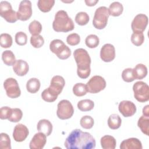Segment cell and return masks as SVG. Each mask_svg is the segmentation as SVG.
Here are the masks:
<instances>
[{"label":"cell","mask_w":149,"mask_h":149,"mask_svg":"<svg viewBox=\"0 0 149 149\" xmlns=\"http://www.w3.org/2000/svg\"><path fill=\"white\" fill-rule=\"evenodd\" d=\"M95 139L90 133L79 129L72 130L65 141L67 149H92L95 148Z\"/></svg>","instance_id":"cell-1"},{"label":"cell","mask_w":149,"mask_h":149,"mask_svg":"<svg viewBox=\"0 0 149 149\" xmlns=\"http://www.w3.org/2000/svg\"><path fill=\"white\" fill-rule=\"evenodd\" d=\"M73 56L77 64V74L81 79L87 78L91 72V58L87 51L83 48L74 50Z\"/></svg>","instance_id":"cell-2"},{"label":"cell","mask_w":149,"mask_h":149,"mask_svg":"<svg viewBox=\"0 0 149 149\" xmlns=\"http://www.w3.org/2000/svg\"><path fill=\"white\" fill-rule=\"evenodd\" d=\"M52 27L56 32H68L72 31L74 28V25L72 19L68 16V13L63 10L58 11L52 23Z\"/></svg>","instance_id":"cell-3"},{"label":"cell","mask_w":149,"mask_h":149,"mask_svg":"<svg viewBox=\"0 0 149 149\" xmlns=\"http://www.w3.org/2000/svg\"><path fill=\"white\" fill-rule=\"evenodd\" d=\"M49 49L62 60L68 59L71 55L70 49L59 39L53 40L49 44Z\"/></svg>","instance_id":"cell-4"},{"label":"cell","mask_w":149,"mask_h":149,"mask_svg":"<svg viewBox=\"0 0 149 149\" xmlns=\"http://www.w3.org/2000/svg\"><path fill=\"white\" fill-rule=\"evenodd\" d=\"M109 16L108 8L106 6H100L96 9L93 19L94 27L99 30L104 29L108 23V19Z\"/></svg>","instance_id":"cell-5"},{"label":"cell","mask_w":149,"mask_h":149,"mask_svg":"<svg viewBox=\"0 0 149 149\" xmlns=\"http://www.w3.org/2000/svg\"><path fill=\"white\" fill-rule=\"evenodd\" d=\"M134 97L140 102H145L149 100V87L144 81H139L133 86Z\"/></svg>","instance_id":"cell-6"},{"label":"cell","mask_w":149,"mask_h":149,"mask_svg":"<svg viewBox=\"0 0 149 149\" xmlns=\"http://www.w3.org/2000/svg\"><path fill=\"white\" fill-rule=\"evenodd\" d=\"M57 116L62 119L65 120L70 118L74 113V109L71 102L67 100H62L59 102L57 105Z\"/></svg>","instance_id":"cell-7"},{"label":"cell","mask_w":149,"mask_h":149,"mask_svg":"<svg viewBox=\"0 0 149 149\" xmlns=\"http://www.w3.org/2000/svg\"><path fill=\"white\" fill-rule=\"evenodd\" d=\"M106 81L101 76H93L86 83V87L87 92L95 94L103 90L106 87Z\"/></svg>","instance_id":"cell-8"},{"label":"cell","mask_w":149,"mask_h":149,"mask_svg":"<svg viewBox=\"0 0 149 149\" xmlns=\"http://www.w3.org/2000/svg\"><path fill=\"white\" fill-rule=\"evenodd\" d=\"M0 15L9 23H15L18 20L17 12L12 9L11 4L6 1L0 2Z\"/></svg>","instance_id":"cell-9"},{"label":"cell","mask_w":149,"mask_h":149,"mask_svg":"<svg viewBox=\"0 0 149 149\" xmlns=\"http://www.w3.org/2000/svg\"><path fill=\"white\" fill-rule=\"evenodd\" d=\"M6 95L10 98H16L20 95L21 91L17 80L12 77L6 79L3 82Z\"/></svg>","instance_id":"cell-10"},{"label":"cell","mask_w":149,"mask_h":149,"mask_svg":"<svg viewBox=\"0 0 149 149\" xmlns=\"http://www.w3.org/2000/svg\"><path fill=\"white\" fill-rule=\"evenodd\" d=\"M148 22L147 15L140 13L137 15L133 19L131 27L133 33H143L146 29Z\"/></svg>","instance_id":"cell-11"},{"label":"cell","mask_w":149,"mask_h":149,"mask_svg":"<svg viewBox=\"0 0 149 149\" xmlns=\"http://www.w3.org/2000/svg\"><path fill=\"white\" fill-rule=\"evenodd\" d=\"M32 15L31 2L29 0L22 1L19 4L17 16L19 20L26 21L29 20Z\"/></svg>","instance_id":"cell-12"},{"label":"cell","mask_w":149,"mask_h":149,"mask_svg":"<svg viewBox=\"0 0 149 149\" xmlns=\"http://www.w3.org/2000/svg\"><path fill=\"white\" fill-rule=\"evenodd\" d=\"M118 109L124 117L132 116L137 110L135 104L128 100H123L120 102L118 105Z\"/></svg>","instance_id":"cell-13"},{"label":"cell","mask_w":149,"mask_h":149,"mask_svg":"<svg viewBox=\"0 0 149 149\" xmlns=\"http://www.w3.org/2000/svg\"><path fill=\"white\" fill-rule=\"evenodd\" d=\"M65 84V81L63 77L59 75H56L52 78L48 89L53 94L58 96L61 93Z\"/></svg>","instance_id":"cell-14"},{"label":"cell","mask_w":149,"mask_h":149,"mask_svg":"<svg viewBox=\"0 0 149 149\" xmlns=\"http://www.w3.org/2000/svg\"><path fill=\"white\" fill-rule=\"evenodd\" d=\"M100 58L105 62L112 61L115 58V48L111 44H105L101 48Z\"/></svg>","instance_id":"cell-15"},{"label":"cell","mask_w":149,"mask_h":149,"mask_svg":"<svg viewBox=\"0 0 149 149\" xmlns=\"http://www.w3.org/2000/svg\"><path fill=\"white\" fill-rule=\"evenodd\" d=\"M29 134L28 128L23 124L19 123L15 126L13 132V137L17 142L24 141Z\"/></svg>","instance_id":"cell-16"},{"label":"cell","mask_w":149,"mask_h":149,"mask_svg":"<svg viewBox=\"0 0 149 149\" xmlns=\"http://www.w3.org/2000/svg\"><path fill=\"white\" fill-rule=\"evenodd\" d=\"M47 136L41 132L36 133L29 144L30 149H42L47 142Z\"/></svg>","instance_id":"cell-17"},{"label":"cell","mask_w":149,"mask_h":149,"mask_svg":"<svg viewBox=\"0 0 149 149\" xmlns=\"http://www.w3.org/2000/svg\"><path fill=\"white\" fill-rule=\"evenodd\" d=\"M120 149H142L141 142L137 138L132 137L123 140L120 145Z\"/></svg>","instance_id":"cell-18"},{"label":"cell","mask_w":149,"mask_h":149,"mask_svg":"<svg viewBox=\"0 0 149 149\" xmlns=\"http://www.w3.org/2000/svg\"><path fill=\"white\" fill-rule=\"evenodd\" d=\"M29 66L27 62L22 59L16 60L13 66L14 72L19 76H23L29 72Z\"/></svg>","instance_id":"cell-19"},{"label":"cell","mask_w":149,"mask_h":149,"mask_svg":"<svg viewBox=\"0 0 149 149\" xmlns=\"http://www.w3.org/2000/svg\"><path fill=\"white\" fill-rule=\"evenodd\" d=\"M37 129L38 132L43 133L47 136H48L52 132V125L48 119H41L37 123Z\"/></svg>","instance_id":"cell-20"},{"label":"cell","mask_w":149,"mask_h":149,"mask_svg":"<svg viewBox=\"0 0 149 149\" xmlns=\"http://www.w3.org/2000/svg\"><path fill=\"white\" fill-rule=\"evenodd\" d=\"M100 143L103 149H115L116 141L115 139L110 135H105L101 138Z\"/></svg>","instance_id":"cell-21"},{"label":"cell","mask_w":149,"mask_h":149,"mask_svg":"<svg viewBox=\"0 0 149 149\" xmlns=\"http://www.w3.org/2000/svg\"><path fill=\"white\" fill-rule=\"evenodd\" d=\"M147 68L146 66L142 63L136 65L133 69V73L135 79H143L147 76Z\"/></svg>","instance_id":"cell-22"},{"label":"cell","mask_w":149,"mask_h":149,"mask_svg":"<svg viewBox=\"0 0 149 149\" xmlns=\"http://www.w3.org/2000/svg\"><path fill=\"white\" fill-rule=\"evenodd\" d=\"M109 15L112 16H120L123 10V7L121 3L119 2L115 1L111 3L108 8Z\"/></svg>","instance_id":"cell-23"},{"label":"cell","mask_w":149,"mask_h":149,"mask_svg":"<svg viewBox=\"0 0 149 149\" xmlns=\"http://www.w3.org/2000/svg\"><path fill=\"white\" fill-rule=\"evenodd\" d=\"M40 81L37 78H31L26 83V89L28 92L34 94L37 93L40 88Z\"/></svg>","instance_id":"cell-24"},{"label":"cell","mask_w":149,"mask_h":149,"mask_svg":"<svg viewBox=\"0 0 149 149\" xmlns=\"http://www.w3.org/2000/svg\"><path fill=\"white\" fill-rule=\"evenodd\" d=\"M122 123V119L118 114H111L108 119V125L112 130H116L120 127Z\"/></svg>","instance_id":"cell-25"},{"label":"cell","mask_w":149,"mask_h":149,"mask_svg":"<svg viewBox=\"0 0 149 149\" xmlns=\"http://www.w3.org/2000/svg\"><path fill=\"white\" fill-rule=\"evenodd\" d=\"M2 59L7 66H13L16 61L14 54L10 50H6L2 52Z\"/></svg>","instance_id":"cell-26"},{"label":"cell","mask_w":149,"mask_h":149,"mask_svg":"<svg viewBox=\"0 0 149 149\" xmlns=\"http://www.w3.org/2000/svg\"><path fill=\"white\" fill-rule=\"evenodd\" d=\"M138 127L141 131L147 136H148L149 132V117L142 115L137 122Z\"/></svg>","instance_id":"cell-27"},{"label":"cell","mask_w":149,"mask_h":149,"mask_svg":"<svg viewBox=\"0 0 149 149\" xmlns=\"http://www.w3.org/2000/svg\"><path fill=\"white\" fill-rule=\"evenodd\" d=\"M94 102L89 99L80 100L77 103L78 109L83 112L90 111L94 108Z\"/></svg>","instance_id":"cell-28"},{"label":"cell","mask_w":149,"mask_h":149,"mask_svg":"<svg viewBox=\"0 0 149 149\" xmlns=\"http://www.w3.org/2000/svg\"><path fill=\"white\" fill-rule=\"evenodd\" d=\"M54 3V0H38L37 2V6L41 12H48L51 10Z\"/></svg>","instance_id":"cell-29"},{"label":"cell","mask_w":149,"mask_h":149,"mask_svg":"<svg viewBox=\"0 0 149 149\" xmlns=\"http://www.w3.org/2000/svg\"><path fill=\"white\" fill-rule=\"evenodd\" d=\"M42 25L40 22L34 20L29 25V30L32 36L38 35L42 31Z\"/></svg>","instance_id":"cell-30"},{"label":"cell","mask_w":149,"mask_h":149,"mask_svg":"<svg viewBox=\"0 0 149 149\" xmlns=\"http://www.w3.org/2000/svg\"><path fill=\"white\" fill-rule=\"evenodd\" d=\"M12 37L8 33H2L0 36V45L2 48H9L12 45Z\"/></svg>","instance_id":"cell-31"},{"label":"cell","mask_w":149,"mask_h":149,"mask_svg":"<svg viewBox=\"0 0 149 149\" xmlns=\"http://www.w3.org/2000/svg\"><path fill=\"white\" fill-rule=\"evenodd\" d=\"M89 16L85 12H78L75 16V22L80 26H84L87 24L89 22Z\"/></svg>","instance_id":"cell-32"},{"label":"cell","mask_w":149,"mask_h":149,"mask_svg":"<svg viewBox=\"0 0 149 149\" xmlns=\"http://www.w3.org/2000/svg\"><path fill=\"white\" fill-rule=\"evenodd\" d=\"M85 43L88 48H94L99 45L100 40L97 36L95 34H90L86 38Z\"/></svg>","instance_id":"cell-33"},{"label":"cell","mask_w":149,"mask_h":149,"mask_svg":"<svg viewBox=\"0 0 149 149\" xmlns=\"http://www.w3.org/2000/svg\"><path fill=\"white\" fill-rule=\"evenodd\" d=\"M87 91L86 84L82 83H77L73 87V93L77 97H81L86 94Z\"/></svg>","instance_id":"cell-34"},{"label":"cell","mask_w":149,"mask_h":149,"mask_svg":"<svg viewBox=\"0 0 149 149\" xmlns=\"http://www.w3.org/2000/svg\"><path fill=\"white\" fill-rule=\"evenodd\" d=\"M80 124L83 128L86 129H90L94 126V121L91 116L89 115H86L80 119Z\"/></svg>","instance_id":"cell-35"},{"label":"cell","mask_w":149,"mask_h":149,"mask_svg":"<svg viewBox=\"0 0 149 149\" xmlns=\"http://www.w3.org/2000/svg\"><path fill=\"white\" fill-rule=\"evenodd\" d=\"M0 135V148L3 149H10V139L8 134L5 133H1Z\"/></svg>","instance_id":"cell-36"},{"label":"cell","mask_w":149,"mask_h":149,"mask_svg":"<svg viewBox=\"0 0 149 149\" xmlns=\"http://www.w3.org/2000/svg\"><path fill=\"white\" fill-rule=\"evenodd\" d=\"M30 43L33 47L36 48H39L44 45V40L42 36L40 34L31 36L30 37Z\"/></svg>","instance_id":"cell-37"},{"label":"cell","mask_w":149,"mask_h":149,"mask_svg":"<svg viewBox=\"0 0 149 149\" xmlns=\"http://www.w3.org/2000/svg\"><path fill=\"white\" fill-rule=\"evenodd\" d=\"M41 98L43 100H44L46 102H52L57 99L58 96L53 94L51 91H50L48 88H47L42 92Z\"/></svg>","instance_id":"cell-38"},{"label":"cell","mask_w":149,"mask_h":149,"mask_svg":"<svg viewBox=\"0 0 149 149\" xmlns=\"http://www.w3.org/2000/svg\"><path fill=\"white\" fill-rule=\"evenodd\" d=\"M144 41L143 33H133L131 36V41L136 46L141 45Z\"/></svg>","instance_id":"cell-39"},{"label":"cell","mask_w":149,"mask_h":149,"mask_svg":"<svg viewBox=\"0 0 149 149\" xmlns=\"http://www.w3.org/2000/svg\"><path fill=\"white\" fill-rule=\"evenodd\" d=\"M122 78L123 81L129 83L134 81L135 78L133 73V69L129 68L124 69L122 73Z\"/></svg>","instance_id":"cell-40"},{"label":"cell","mask_w":149,"mask_h":149,"mask_svg":"<svg viewBox=\"0 0 149 149\" xmlns=\"http://www.w3.org/2000/svg\"><path fill=\"white\" fill-rule=\"evenodd\" d=\"M23 116V112L19 108H12V113L10 117L8 119L9 121L11 122H19Z\"/></svg>","instance_id":"cell-41"},{"label":"cell","mask_w":149,"mask_h":149,"mask_svg":"<svg viewBox=\"0 0 149 149\" xmlns=\"http://www.w3.org/2000/svg\"><path fill=\"white\" fill-rule=\"evenodd\" d=\"M15 41L19 45H24L27 42V36L23 31H19L15 34Z\"/></svg>","instance_id":"cell-42"},{"label":"cell","mask_w":149,"mask_h":149,"mask_svg":"<svg viewBox=\"0 0 149 149\" xmlns=\"http://www.w3.org/2000/svg\"><path fill=\"white\" fill-rule=\"evenodd\" d=\"M80 41V37L77 33H72L68 36L66 38L67 43L72 46L76 45L79 44Z\"/></svg>","instance_id":"cell-43"},{"label":"cell","mask_w":149,"mask_h":149,"mask_svg":"<svg viewBox=\"0 0 149 149\" xmlns=\"http://www.w3.org/2000/svg\"><path fill=\"white\" fill-rule=\"evenodd\" d=\"M12 113V108L8 107H2L0 109V118L1 119H8Z\"/></svg>","instance_id":"cell-44"},{"label":"cell","mask_w":149,"mask_h":149,"mask_svg":"<svg viewBox=\"0 0 149 149\" xmlns=\"http://www.w3.org/2000/svg\"><path fill=\"white\" fill-rule=\"evenodd\" d=\"M84 2L87 6H93L95 5V4L98 2V0H85Z\"/></svg>","instance_id":"cell-45"},{"label":"cell","mask_w":149,"mask_h":149,"mask_svg":"<svg viewBox=\"0 0 149 149\" xmlns=\"http://www.w3.org/2000/svg\"><path fill=\"white\" fill-rule=\"evenodd\" d=\"M143 115L149 117V105H146L143 109Z\"/></svg>","instance_id":"cell-46"}]
</instances>
